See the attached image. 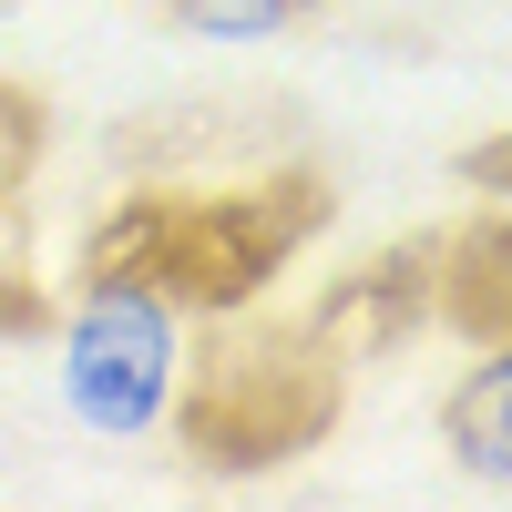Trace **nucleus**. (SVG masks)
<instances>
[{
	"instance_id": "7ed1b4c3",
	"label": "nucleus",
	"mask_w": 512,
	"mask_h": 512,
	"mask_svg": "<svg viewBox=\"0 0 512 512\" xmlns=\"http://www.w3.org/2000/svg\"><path fill=\"white\" fill-rule=\"evenodd\" d=\"M502 390H512V369L492 359L472 379V451H482V472H502Z\"/></svg>"
},
{
	"instance_id": "f03ea898",
	"label": "nucleus",
	"mask_w": 512,
	"mask_h": 512,
	"mask_svg": "<svg viewBox=\"0 0 512 512\" xmlns=\"http://www.w3.org/2000/svg\"><path fill=\"white\" fill-rule=\"evenodd\" d=\"M185 11V31H205V41H267V31H287L308 0H175Z\"/></svg>"
},
{
	"instance_id": "f257e3e1",
	"label": "nucleus",
	"mask_w": 512,
	"mask_h": 512,
	"mask_svg": "<svg viewBox=\"0 0 512 512\" xmlns=\"http://www.w3.org/2000/svg\"><path fill=\"white\" fill-rule=\"evenodd\" d=\"M62 390L93 431H144L175 390V318L154 308L144 287L103 277L93 308L72 318V359H62Z\"/></svg>"
}]
</instances>
